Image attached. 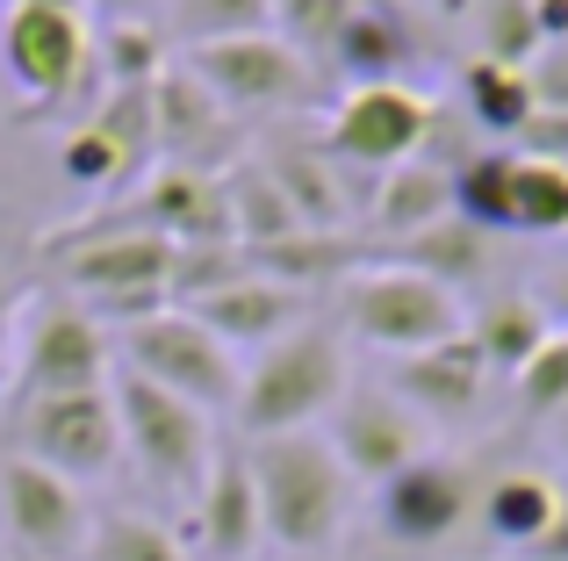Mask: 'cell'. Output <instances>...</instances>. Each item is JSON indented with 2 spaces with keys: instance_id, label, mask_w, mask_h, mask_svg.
Wrapping results in <instances>:
<instances>
[{
  "instance_id": "6da1fadb",
  "label": "cell",
  "mask_w": 568,
  "mask_h": 561,
  "mask_svg": "<svg viewBox=\"0 0 568 561\" xmlns=\"http://www.w3.org/2000/svg\"><path fill=\"white\" fill-rule=\"evenodd\" d=\"M252 468V497H260V533L274 540L281 554L317 561L338 548L353 519V490L361 482L338 468L332 439L317 432H281V439H252L245 447Z\"/></svg>"
},
{
  "instance_id": "7a4b0ae2",
  "label": "cell",
  "mask_w": 568,
  "mask_h": 561,
  "mask_svg": "<svg viewBox=\"0 0 568 561\" xmlns=\"http://www.w3.org/2000/svg\"><path fill=\"white\" fill-rule=\"evenodd\" d=\"M353 367H346V338L332 324H295L288 338L260 346V360L237 375V432L252 439H281V432H310L317 418H332V404L346 396Z\"/></svg>"
},
{
  "instance_id": "3957f363",
  "label": "cell",
  "mask_w": 568,
  "mask_h": 561,
  "mask_svg": "<svg viewBox=\"0 0 568 561\" xmlns=\"http://www.w3.org/2000/svg\"><path fill=\"white\" fill-rule=\"evenodd\" d=\"M338 324H346L361 346L388 353H425V346H446L460 338V295H446L439 280L410 274V267H388V259H361L346 280H338Z\"/></svg>"
},
{
  "instance_id": "277c9868",
  "label": "cell",
  "mask_w": 568,
  "mask_h": 561,
  "mask_svg": "<svg viewBox=\"0 0 568 561\" xmlns=\"http://www.w3.org/2000/svg\"><path fill=\"white\" fill-rule=\"evenodd\" d=\"M109 396H115L123 453L138 461V476L152 482L166 504H194L209 461H216V425H209L194 404H181V396L152 389V381H138V375H123V367H115Z\"/></svg>"
},
{
  "instance_id": "5b68a950",
  "label": "cell",
  "mask_w": 568,
  "mask_h": 561,
  "mask_svg": "<svg viewBox=\"0 0 568 561\" xmlns=\"http://www.w3.org/2000/svg\"><path fill=\"white\" fill-rule=\"evenodd\" d=\"M115 367L123 375H138V381H152V389H166V396H181V404H194L202 418H231V404H237V353L223 346L209 324H194L187 309H159V317H144V324H130V332H115Z\"/></svg>"
},
{
  "instance_id": "8992f818",
  "label": "cell",
  "mask_w": 568,
  "mask_h": 561,
  "mask_svg": "<svg viewBox=\"0 0 568 561\" xmlns=\"http://www.w3.org/2000/svg\"><path fill=\"white\" fill-rule=\"evenodd\" d=\"M475 497H483V468L468 453H417L375 490V526L388 548L425 554L460 540V526H475Z\"/></svg>"
},
{
  "instance_id": "52a82bcc",
  "label": "cell",
  "mask_w": 568,
  "mask_h": 561,
  "mask_svg": "<svg viewBox=\"0 0 568 561\" xmlns=\"http://www.w3.org/2000/svg\"><path fill=\"white\" fill-rule=\"evenodd\" d=\"M14 453L51 476L101 482L123 461V425H115V396L109 389H80V396H37V404H14Z\"/></svg>"
},
{
  "instance_id": "ba28073f",
  "label": "cell",
  "mask_w": 568,
  "mask_h": 561,
  "mask_svg": "<svg viewBox=\"0 0 568 561\" xmlns=\"http://www.w3.org/2000/svg\"><path fill=\"white\" fill-rule=\"evenodd\" d=\"M115 381V338L80 303H37L14 338V404L37 396H80Z\"/></svg>"
},
{
  "instance_id": "9c48e42d",
  "label": "cell",
  "mask_w": 568,
  "mask_h": 561,
  "mask_svg": "<svg viewBox=\"0 0 568 561\" xmlns=\"http://www.w3.org/2000/svg\"><path fill=\"white\" fill-rule=\"evenodd\" d=\"M0 65H8L22 109H65L87 80V29L80 8H43V0H8L0 14Z\"/></svg>"
},
{
  "instance_id": "30bf717a",
  "label": "cell",
  "mask_w": 568,
  "mask_h": 561,
  "mask_svg": "<svg viewBox=\"0 0 568 561\" xmlns=\"http://www.w3.org/2000/svg\"><path fill=\"white\" fill-rule=\"evenodd\" d=\"M425 144H432V101L403 80L353 86L332 109V123H324V152H332L338 166H367V173L403 166V159H417Z\"/></svg>"
},
{
  "instance_id": "8fae6325",
  "label": "cell",
  "mask_w": 568,
  "mask_h": 561,
  "mask_svg": "<svg viewBox=\"0 0 568 561\" xmlns=\"http://www.w3.org/2000/svg\"><path fill=\"white\" fill-rule=\"evenodd\" d=\"M181 65L223 101V109H295V101H310V86H317V80H310V58L288 51L274 29H260V37H223V43H194Z\"/></svg>"
},
{
  "instance_id": "7c38bea8",
  "label": "cell",
  "mask_w": 568,
  "mask_h": 561,
  "mask_svg": "<svg viewBox=\"0 0 568 561\" xmlns=\"http://www.w3.org/2000/svg\"><path fill=\"white\" fill-rule=\"evenodd\" d=\"M181 245L144 231H65L58 238V280L72 303H123V295H166Z\"/></svg>"
},
{
  "instance_id": "4fadbf2b",
  "label": "cell",
  "mask_w": 568,
  "mask_h": 561,
  "mask_svg": "<svg viewBox=\"0 0 568 561\" xmlns=\"http://www.w3.org/2000/svg\"><path fill=\"white\" fill-rule=\"evenodd\" d=\"M87 519L94 511H87V497L65 476L22 461V453L0 461V526H8L14 561H72L87 540Z\"/></svg>"
},
{
  "instance_id": "5bb4252c",
  "label": "cell",
  "mask_w": 568,
  "mask_h": 561,
  "mask_svg": "<svg viewBox=\"0 0 568 561\" xmlns=\"http://www.w3.org/2000/svg\"><path fill=\"white\" fill-rule=\"evenodd\" d=\"M332 453L353 482L382 490L396 468H410L417 453H432V447H425V425H417L382 381H346V396L332 404Z\"/></svg>"
},
{
  "instance_id": "9a60e30c",
  "label": "cell",
  "mask_w": 568,
  "mask_h": 561,
  "mask_svg": "<svg viewBox=\"0 0 568 561\" xmlns=\"http://www.w3.org/2000/svg\"><path fill=\"white\" fill-rule=\"evenodd\" d=\"M388 396L410 410L417 425H454V418H475L483 410V389H489V367L475 353V338H446V346H425V353H403L388 360Z\"/></svg>"
},
{
  "instance_id": "2e32d148",
  "label": "cell",
  "mask_w": 568,
  "mask_h": 561,
  "mask_svg": "<svg viewBox=\"0 0 568 561\" xmlns=\"http://www.w3.org/2000/svg\"><path fill=\"white\" fill-rule=\"evenodd\" d=\"M187 309L194 324H209V332L223 338V346H274V338H288L295 324H310V295L288 288V280H266V274H237L223 280V288H209L202 303H173Z\"/></svg>"
},
{
  "instance_id": "e0dca14e",
  "label": "cell",
  "mask_w": 568,
  "mask_h": 561,
  "mask_svg": "<svg viewBox=\"0 0 568 561\" xmlns=\"http://www.w3.org/2000/svg\"><path fill=\"white\" fill-rule=\"evenodd\" d=\"M144 94H152V152H166V166H194V173L216 166L231 109H223L187 65H166Z\"/></svg>"
},
{
  "instance_id": "ac0fdd59",
  "label": "cell",
  "mask_w": 568,
  "mask_h": 561,
  "mask_svg": "<svg viewBox=\"0 0 568 561\" xmlns=\"http://www.w3.org/2000/svg\"><path fill=\"white\" fill-rule=\"evenodd\" d=\"M187 533H194V548H202V561H252V548L266 540L245 447H223L216 461H209L202 490H194V504H187Z\"/></svg>"
},
{
  "instance_id": "d6986e66",
  "label": "cell",
  "mask_w": 568,
  "mask_h": 561,
  "mask_svg": "<svg viewBox=\"0 0 568 561\" xmlns=\"http://www.w3.org/2000/svg\"><path fill=\"white\" fill-rule=\"evenodd\" d=\"M568 511L561 482L547 476V468H497V476H483V497H475V526H483L489 548L504 554H532L547 533H555V519Z\"/></svg>"
},
{
  "instance_id": "ffe728a7",
  "label": "cell",
  "mask_w": 568,
  "mask_h": 561,
  "mask_svg": "<svg viewBox=\"0 0 568 561\" xmlns=\"http://www.w3.org/2000/svg\"><path fill=\"white\" fill-rule=\"evenodd\" d=\"M260 166H266V181L281 187V202H288V216L303 231H338L346 224V166H338L332 152H303V144H274V152H260Z\"/></svg>"
},
{
  "instance_id": "44dd1931",
  "label": "cell",
  "mask_w": 568,
  "mask_h": 561,
  "mask_svg": "<svg viewBox=\"0 0 568 561\" xmlns=\"http://www.w3.org/2000/svg\"><path fill=\"white\" fill-rule=\"evenodd\" d=\"M367 216H375L382 238H417V231H432L439 216H454V166H432L425 152L388 166L375 181V195H367Z\"/></svg>"
},
{
  "instance_id": "7402d4cb",
  "label": "cell",
  "mask_w": 568,
  "mask_h": 561,
  "mask_svg": "<svg viewBox=\"0 0 568 561\" xmlns=\"http://www.w3.org/2000/svg\"><path fill=\"white\" fill-rule=\"evenodd\" d=\"M410 58H417V37H410V14L403 8H353V22L338 29V43H332V65L346 72L353 86L396 80Z\"/></svg>"
},
{
  "instance_id": "603a6c76",
  "label": "cell",
  "mask_w": 568,
  "mask_h": 561,
  "mask_svg": "<svg viewBox=\"0 0 568 561\" xmlns=\"http://www.w3.org/2000/svg\"><path fill=\"white\" fill-rule=\"evenodd\" d=\"M460 332L475 338V353H483L489 375H518V367L547 346V332H555V324H547V309L532 303L526 288H511V295H489V303L475 309Z\"/></svg>"
},
{
  "instance_id": "cb8c5ba5",
  "label": "cell",
  "mask_w": 568,
  "mask_h": 561,
  "mask_svg": "<svg viewBox=\"0 0 568 561\" xmlns=\"http://www.w3.org/2000/svg\"><path fill=\"white\" fill-rule=\"evenodd\" d=\"M375 259H388V267H410V274H425V280H439L446 295L454 288H468V280H483V267H489V238L475 224H460V216H439L432 231H417V238H396L388 253H375Z\"/></svg>"
},
{
  "instance_id": "d4e9b609",
  "label": "cell",
  "mask_w": 568,
  "mask_h": 561,
  "mask_svg": "<svg viewBox=\"0 0 568 561\" xmlns=\"http://www.w3.org/2000/svg\"><path fill=\"white\" fill-rule=\"evenodd\" d=\"M460 109H468V123H483L489 137H518V130L532 123V109H540V94H532V72L468 58V65H460Z\"/></svg>"
},
{
  "instance_id": "484cf974",
  "label": "cell",
  "mask_w": 568,
  "mask_h": 561,
  "mask_svg": "<svg viewBox=\"0 0 568 561\" xmlns=\"http://www.w3.org/2000/svg\"><path fill=\"white\" fill-rule=\"evenodd\" d=\"M223 202H231V224H237V253H260V245H281V238L303 231L288 216V202H281V187L266 181L260 159H237L223 173Z\"/></svg>"
},
{
  "instance_id": "4316f807",
  "label": "cell",
  "mask_w": 568,
  "mask_h": 561,
  "mask_svg": "<svg viewBox=\"0 0 568 561\" xmlns=\"http://www.w3.org/2000/svg\"><path fill=\"white\" fill-rule=\"evenodd\" d=\"M72 561H194V554L166 519H144V511H94Z\"/></svg>"
},
{
  "instance_id": "83f0119b",
  "label": "cell",
  "mask_w": 568,
  "mask_h": 561,
  "mask_svg": "<svg viewBox=\"0 0 568 561\" xmlns=\"http://www.w3.org/2000/svg\"><path fill=\"white\" fill-rule=\"evenodd\" d=\"M511 144L504 152H468L454 166V216L483 238H511Z\"/></svg>"
},
{
  "instance_id": "f1b7e54d",
  "label": "cell",
  "mask_w": 568,
  "mask_h": 561,
  "mask_svg": "<svg viewBox=\"0 0 568 561\" xmlns=\"http://www.w3.org/2000/svg\"><path fill=\"white\" fill-rule=\"evenodd\" d=\"M511 238H568V166L511 159Z\"/></svg>"
},
{
  "instance_id": "f546056e",
  "label": "cell",
  "mask_w": 568,
  "mask_h": 561,
  "mask_svg": "<svg viewBox=\"0 0 568 561\" xmlns=\"http://www.w3.org/2000/svg\"><path fill=\"white\" fill-rule=\"evenodd\" d=\"M166 29L187 43H223V37H260V29H274V8L266 0H173Z\"/></svg>"
},
{
  "instance_id": "4dcf8cb0",
  "label": "cell",
  "mask_w": 568,
  "mask_h": 561,
  "mask_svg": "<svg viewBox=\"0 0 568 561\" xmlns=\"http://www.w3.org/2000/svg\"><path fill=\"white\" fill-rule=\"evenodd\" d=\"M101 65H109V86H152L166 72V29L159 22H109L101 29Z\"/></svg>"
},
{
  "instance_id": "1f68e13d",
  "label": "cell",
  "mask_w": 568,
  "mask_h": 561,
  "mask_svg": "<svg viewBox=\"0 0 568 561\" xmlns=\"http://www.w3.org/2000/svg\"><path fill=\"white\" fill-rule=\"evenodd\" d=\"M58 173H65L72 187H87V195H109V187H123L130 173H138V159H130L115 137H101V130L87 123V130H72V137L58 144Z\"/></svg>"
},
{
  "instance_id": "d6a6232c",
  "label": "cell",
  "mask_w": 568,
  "mask_h": 561,
  "mask_svg": "<svg viewBox=\"0 0 568 561\" xmlns=\"http://www.w3.org/2000/svg\"><path fill=\"white\" fill-rule=\"evenodd\" d=\"M540 22H532V0H489L483 8V51L489 65H511V72H532L540 65Z\"/></svg>"
},
{
  "instance_id": "836d02e7",
  "label": "cell",
  "mask_w": 568,
  "mask_h": 561,
  "mask_svg": "<svg viewBox=\"0 0 568 561\" xmlns=\"http://www.w3.org/2000/svg\"><path fill=\"white\" fill-rule=\"evenodd\" d=\"M511 389H518V410L540 418V425L555 418V410H568V332H547V346L511 375Z\"/></svg>"
},
{
  "instance_id": "e575fe53",
  "label": "cell",
  "mask_w": 568,
  "mask_h": 561,
  "mask_svg": "<svg viewBox=\"0 0 568 561\" xmlns=\"http://www.w3.org/2000/svg\"><path fill=\"white\" fill-rule=\"evenodd\" d=\"M266 8H274V22H281V43L303 51V58H332L338 29L353 22L346 0H266Z\"/></svg>"
},
{
  "instance_id": "d590c367",
  "label": "cell",
  "mask_w": 568,
  "mask_h": 561,
  "mask_svg": "<svg viewBox=\"0 0 568 561\" xmlns=\"http://www.w3.org/2000/svg\"><path fill=\"white\" fill-rule=\"evenodd\" d=\"M511 152H526V159H555V166H568V115L532 109V123L511 137Z\"/></svg>"
},
{
  "instance_id": "8d00e7d4",
  "label": "cell",
  "mask_w": 568,
  "mask_h": 561,
  "mask_svg": "<svg viewBox=\"0 0 568 561\" xmlns=\"http://www.w3.org/2000/svg\"><path fill=\"white\" fill-rule=\"evenodd\" d=\"M532 94H540V109L568 115V43H555V58L540 51V65H532Z\"/></svg>"
},
{
  "instance_id": "74e56055",
  "label": "cell",
  "mask_w": 568,
  "mask_h": 561,
  "mask_svg": "<svg viewBox=\"0 0 568 561\" xmlns=\"http://www.w3.org/2000/svg\"><path fill=\"white\" fill-rule=\"evenodd\" d=\"M532 303H540V309H547V324H555V332H568V259H561V267H555V274H547V288H540V295H532Z\"/></svg>"
},
{
  "instance_id": "f35d334b",
  "label": "cell",
  "mask_w": 568,
  "mask_h": 561,
  "mask_svg": "<svg viewBox=\"0 0 568 561\" xmlns=\"http://www.w3.org/2000/svg\"><path fill=\"white\" fill-rule=\"evenodd\" d=\"M532 22H540V43H547V51L568 43V0H532Z\"/></svg>"
},
{
  "instance_id": "ab89813d",
  "label": "cell",
  "mask_w": 568,
  "mask_h": 561,
  "mask_svg": "<svg viewBox=\"0 0 568 561\" xmlns=\"http://www.w3.org/2000/svg\"><path fill=\"white\" fill-rule=\"evenodd\" d=\"M152 8H159V0H101L109 22H152Z\"/></svg>"
},
{
  "instance_id": "60d3db41",
  "label": "cell",
  "mask_w": 568,
  "mask_h": 561,
  "mask_svg": "<svg viewBox=\"0 0 568 561\" xmlns=\"http://www.w3.org/2000/svg\"><path fill=\"white\" fill-rule=\"evenodd\" d=\"M14 303H22V288H14V274L0 267V332H8V324H14Z\"/></svg>"
},
{
  "instance_id": "b9f144b4",
  "label": "cell",
  "mask_w": 568,
  "mask_h": 561,
  "mask_svg": "<svg viewBox=\"0 0 568 561\" xmlns=\"http://www.w3.org/2000/svg\"><path fill=\"white\" fill-rule=\"evenodd\" d=\"M547 432H555V453L568 461V410H555V418H547Z\"/></svg>"
},
{
  "instance_id": "7bdbcfd3",
  "label": "cell",
  "mask_w": 568,
  "mask_h": 561,
  "mask_svg": "<svg viewBox=\"0 0 568 561\" xmlns=\"http://www.w3.org/2000/svg\"><path fill=\"white\" fill-rule=\"evenodd\" d=\"M346 8H396V0H346Z\"/></svg>"
},
{
  "instance_id": "ee69618b",
  "label": "cell",
  "mask_w": 568,
  "mask_h": 561,
  "mask_svg": "<svg viewBox=\"0 0 568 561\" xmlns=\"http://www.w3.org/2000/svg\"><path fill=\"white\" fill-rule=\"evenodd\" d=\"M43 8H80V0H43Z\"/></svg>"
}]
</instances>
